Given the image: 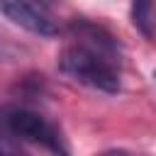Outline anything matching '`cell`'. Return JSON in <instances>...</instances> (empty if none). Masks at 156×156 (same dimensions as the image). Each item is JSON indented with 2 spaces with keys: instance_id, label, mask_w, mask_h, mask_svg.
Listing matches in <instances>:
<instances>
[{
  "instance_id": "1",
  "label": "cell",
  "mask_w": 156,
  "mask_h": 156,
  "mask_svg": "<svg viewBox=\"0 0 156 156\" xmlns=\"http://www.w3.org/2000/svg\"><path fill=\"white\" fill-rule=\"evenodd\" d=\"M58 68L95 90L117 93L119 90V51L115 39L90 24V22H73L71 24V44L58 56Z\"/></svg>"
},
{
  "instance_id": "2",
  "label": "cell",
  "mask_w": 156,
  "mask_h": 156,
  "mask_svg": "<svg viewBox=\"0 0 156 156\" xmlns=\"http://www.w3.org/2000/svg\"><path fill=\"white\" fill-rule=\"evenodd\" d=\"M0 136L39 144L51 156H68L58 129L27 107H0Z\"/></svg>"
},
{
  "instance_id": "3",
  "label": "cell",
  "mask_w": 156,
  "mask_h": 156,
  "mask_svg": "<svg viewBox=\"0 0 156 156\" xmlns=\"http://www.w3.org/2000/svg\"><path fill=\"white\" fill-rule=\"evenodd\" d=\"M0 12L17 27L39 34V37H54L58 32L56 20L39 0H0Z\"/></svg>"
},
{
  "instance_id": "4",
  "label": "cell",
  "mask_w": 156,
  "mask_h": 156,
  "mask_svg": "<svg viewBox=\"0 0 156 156\" xmlns=\"http://www.w3.org/2000/svg\"><path fill=\"white\" fill-rule=\"evenodd\" d=\"M132 24L146 37H156V0H132Z\"/></svg>"
},
{
  "instance_id": "5",
  "label": "cell",
  "mask_w": 156,
  "mask_h": 156,
  "mask_svg": "<svg viewBox=\"0 0 156 156\" xmlns=\"http://www.w3.org/2000/svg\"><path fill=\"white\" fill-rule=\"evenodd\" d=\"M0 156H27V154H22L20 149H5V146H0Z\"/></svg>"
},
{
  "instance_id": "6",
  "label": "cell",
  "mask_w": 156,
  "mask_h": 156,
  "mask_svg": "<svg viewBox=\"0 0 156 156\" xmlns=\"http://www.w3.org/2000/svg\"><path fill=\"white\" fill-rule=\"evenodd\" d=\"M100 156H129L127 151H117V149H112V151H105V154H100Z\"/></svg>"
}]
</instances>
